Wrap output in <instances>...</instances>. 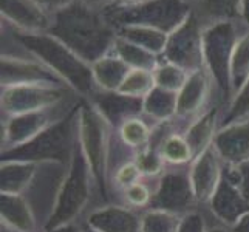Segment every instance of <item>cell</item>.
<instances>
[{
  "label": "cell",
  "mask_w": 249,
  "mask_h": 232,
  "mask_svg": "<svg viewBox=\"0 0 249 232\" xmlns=\"http://www.w3.org/2000/svg\"><path fill=\"white\" fill-rule=\"evenodd\" d=\"M71 96H78L67 85H16L0 87V111L2 118L17 116L53 107Z\"/></svg>",
  "instance_id": "cell-10"
},
{
  "label": "cell",
  "mask_w": 249,
  "mask_h": 232,
  "mask_svg": "<svg viewBox=\"0 0 249 232\" xmlns=\"http://www.w3.org/2000/svg\"><path fill=\"white\" fill-rule=\"evenodd\" d=\"M150 208L167 211L181 217L201 209L194 194L189 166L166 169L153 189Z\"/></svg>",
  "instance_id": "cell-11"
},
{
  "label": "cell",
  "mask_w": 249,
  "mask_h": 232,
  "mask_svg": "<svg viewBox=\"0 0 249 232\" xmlns=\"http://www.w3.org/2000/svg\"><path fill=\"white\" fill-rule=\"evenodd\" d=\"M249 79V31L246 30L238 39L232 61H231V85L232 96L242 89V85Z\"/></svg>",
  "instance_id": "cell-30"
},
{
  "label": "cell",
  "mask_w": 249,
  "mask_h": 232,
  "mask_svg": "<svg viewBox=\"0 0 249 232\" xmlns=\"http://www.w3.org/2000/svg\"><path fill=\"white\" fill-rule=\"evenodd\" d=\"M223 104H213L209 110L189 124L184 128V136L191 145L195 157L213 144V138L220 128V118L223 113Z\"/></svg>",
  "instance_id": "cell-21"
},
{
  "label": "cell",
  "mask_w": 249,
  "mask_h": 232,
  "mask_svg": "<svg viewBox=\"0 0 249 232\" xmlns=\"http://www.w3.org/2000/svg\"><path fill=\"white\" fill-rule=\"evenodd\" d=\"M2 25L25 34L48 33L53 25V14L37 0H0Z\"/></svg>",
  "instance_id": "cell-15"
},
{
  "label": "cell",
  "mask_w": 249,
  "mask_h": 232,
  "mask_svg": "<svg viewBox=\"0 0 249 232\" xmlns=\"http://www.w3.org/2000/svg\"><path fill=\"white\" fill-rule=\"evenodd\" d=\"M115 128L101 115L90 101L82 99L79 107V144L89 160L96 178L102 201L110 203L108 196V150Z\"/></svg>",
  "instance_id": "cell-7"
},
{
  "label": "cell",
  "mask_w": 249,
  "mask_h": 232,
  "mask_svg": "<svg viewBox=\"0 0 249 232\" xmlns=\"http://www.w3.org/2000/svg\"><path fill=\"white\" fill-rule=\"evenodd\" d=\"M240 22L249 31V0H243L242 10H240Z\"/></svg>",
  "instance_id": "cell-43"
},
{
  "label": "cell",
  "mask_w": 249,
  "mask_h": 232,
  "mask_svg": "<svg viewBox=\"0 0 249 232\" xmlns=\"http://www.w3.org/2000/svg\"><path fill=\"white\" fill-rule=\"evenodd\" d=\"M11 33L20 42L27 53L39 59L51 71L56 73L81 99L90 101L98 93V87L93 79L91 65L68 48L64 42L54 37L53 34H25L14 30H11Z\"/></svg>",
  "instance_id": "cell-3"
},
{
  "label": "cell",
  "mask_w": 249,
  "mask_h": 232,
  "mask_svg": "<svg viewBox=\"0 0 249 232\" xmlns=\"http://www.w3.org/2000/svg\"><path fill=\"white\" fill-rule=\"evenodd\" d=\"M157 183L147 181V179H141V181L132 184L130 187H127L125 191L119 194L115 203H121L128 208L136 209V211H145L150 208L153 189H155Z\"/></svg>",
  "instance_id": "cell-34"
},
{
  "label": "cell",
  "mask_w": 249,
  "mask_h": 232,
  "mask_svg": "<svg viewBox=\"0 0 249 232\" xmlns=\"http://www.w3.org/2000/svg\"><path fill=\"white\" fill-rule=\"evenodd\" d=\"M243 0H200L195 13L204 25L223 20H240Z\"/></svg>",
  "instance_id": "cell-29"
},
{
  "label": "cell",
  "mask_w": 249,
  "mask_h": 232,
  "mask_svg": "<svg viewBox=\"0 0 249 232\" xmlns=\"http://www.w3.org/2000/svg\"><path fill=\"white\" fill-rule=\"evenodd\" d=\"M208 217L226 228H232L235 223L249 212V201L235 181H232L226 172L211 201L204 208Z\"/></svg>",
  "instance_id": "cell-16"
},
{
  "label": "cell",
  "mask_w": 249,
  "mask_h": 232,
  "mask_svg": "<svg viewBox=\"0 0 249 232\" xmlns=\"http://www.w3.org/2000/svg\"><path fill=\"white\" fill-rule=\"evenodd\" d=\"M142 101L125 96L119 91H98L90 99L115 130L125 119L142 115Z\"/></svg>",
  "instance_id": "cell-20"
},
{
  "label": "cell",
  "mask_w": 249,
  "mask_h": 232,
  "mask_svg": "<svg viewBox=\"0 0 249 232\" xmlns=\"http://www.w3.org/2000/svg\"><path fill=\"white\" fill-rule=\"evenodd\" d=\"M158 150L169 167H184L195 160L191 145H189L183 130L179 128H174L162 138V141L158 144Z\"/></svg>",
  "instance_id": "cell-27"
},
{
  "label": "cell",
  "mask_w": 249,
  "mask_h": 232,
  "mask_svg": "<svg viewBox=\"0 0 249 232\" xmlns=\"http://www.w3.org/2000/svg\"><path fill=\"white\" fill-rule=\"evenodd\" d=\"M79 96H71L59 104L39 111L23 113L17 116L2 118V150L6 152L30 143L40 133L62 121L81 104Z\"/></svg>",
  "instance_id": "cell-9"
},
{
  "label": "cell",
  "mask_w": 249,
  "mask_h": 232,
  "mask_svg": "<svg viewBox=\"0 0 249 232\" xmlns=\"http://www.w3.org/2000/svg\"><path fill=\"white\" fill-rule=\"evenodd\" d=\"M37 2L45 8V10L51 14H56L59 11L65 10V8L71 6L78 0H37Z\"/></svg>",
  "instance_id": "cell-39"
},
{
  "label": "cell",
  "mask_w": 249,
  "mask_h": 232,
  "mask_svg": "<svg viewBox=\"0 0 249 232\" xmlns=\"http://www.w3.org/2000/svg\"><path fill=\"white\" fill-rule=\"evenodd\" d=\"M0 59H2L0 61V87L37 84L67 85L61 77L51 71L47 65L42 64L39 59L27 53L23 47L14 54H2Z\"/></svg>",
  "instance_id": "cell-14"
},
{
  "label": "cell",
  "mask_w": 249,
  "mask_h": 232,
  "mask_svg": "<svg viewBox=\"0 0 249 232\" xmlns=\"http://www.w3.org/2000/svg\"><path fill=\"white\" fill-rule=\"evenodd\" d=\"M211 223L204 209H196L183 217L178 232H208Z\"/></svg>",
  "instance_id": "cell-37"
},
{
  "label": "cell",
  "mask_w": 249,
  "mask_h": 232,
  "mask_svg": "<svg viewBox=\"0 0 249 232\" xmlns=\"http://www.w3.org/2000/svg\"><path fill=\"white\" fill-rule=\"evenodd\" d=\"M231 229H232V232H249V212L245 214Z\"/></svg>",
  "instance_id": "cell-42"
},
{
  "label": "cell",
  "mask_w": 249,
  "mask_h": 232,
  "mask_svg": "<svg viewBox=\"0 0 249 232\" xmlns=\"http://www.w3.org/2000/svg\"><path fill=\"white\" fill-rule=\"evenodd\" d=\"M189 74L191 73L184 70V68L174 62H169L162 57L160 59L155 70H153V77H155L157 87L174 93H178L184 87V84L189 79Z\"/></svg>",
  "instance_id": "cell-31"
},
{
  "label": "cell",
  "mask_w": 249,
  "mask_h": 232,
  "mask_svg": "<svg viewBox=\"0 0 249 232\" xmlns=\"http://www.w3.org/2000/svg\"><path fill=\"white\" fill-rule=\"evenodd\" d=\"M91 71L98 91H118L130 71V67L115 53H108L91 64Z\"/></svg>",
  "instance_id": "cell-23"
},
{
  "label": "cell",
  "mask_w": 249,
  "mask_h": 232,
  "mask_svg": "<svg viewBox=\"0 0 249 232\" xmlns=\"http://www.w3.org/2000/svg\"><path fill=\"white\" fill-rule=\"evenodd\" d=\"M82 223L98 232H141V211L121 203H106L91 209Z\"/></svg>",
  "instance_id": "cell-18"
},
{
  "label": "cell",
  "mask_w": 249,
  "mask_h": 232,
  "mask_svg": "<svg viewBox=\"0 0 249 232\" xmlns=\"http://www.w3.org/2000/svg\"><path fill=\"white\" fill-rule=\"evenodd\" d=\"M194 13L186 0H145L132 8H107L106 16L115 28L123 25H142L167 34L174 33Z\"/></svg>",
  "instance_id": "cell-8"
},
{
  "label": "cell",
  "mask_w": 249,
  "mask_h": 232,
  "mask_svg": "<svg viewBox=\"0 0 249 232\" xmlns=\"http://www.w3.org/2000/svg\"><path fill=\"white\" fill-rule=\"evenodd\" d=\"M155 87L157 84H155V77H153V71L130 70L118 91L130 98L144 99Z\"/></svg>",
  "instance_id": "cell-35"
},
{
  "label": "cell",
  "mask_w": 249,
  "mask_h": 232,
  "mask_svg": "<svg viewBox=\"0 0 249 232\" xmlns=\"http://www.w3.org/2000/svg\"><path fill=\"white\" fill-rule=\"evenodd\" d=\"M81 2L91 8H96V10H107L111 5V0H81Z\"/></svg>",
  "instance_id": "cell-44"
},
{
  "label": "cell",
  "mask_w": 249,
  "mask_h": 232,
  "mask_svg": "<svg viewBox=\"0 0 249 232\" xmlns=\"http://www.w3.org/2000/svg\"><path fill=\"white\" fill-rule=\"evenodd\" d=\"M223 174H225V162L213 145L201 152L189 164V175H191L194 194L201 209L208 206L212 195L215 194Z\"/></svg>",
  "instance_id": "cell-17"
},
{
  "label": "cell",
  "mask_w": 249,
  "mask_h": 232,
  "mask_svg": "<svg viewBox=\"0 0 249 232\" xmlns=\"http://www.w3.org/2000/svg\"><path fill=\"white\" fill-rule=\"evenodd\" d=\"M0 232H17L16 229H13L11 226H8L6 223L0 221Z\"/></svg>",
  "instance_id": "cell-46"
},
{
  "label": "cell",
  "mask_w": 249,
  "mask_h": 232,
  "mask_svg": "<svg viewBox=\"0 0 249 232\" xmlns=\"http://www.w3.org/2000/svg\"><path fill=\"white\" fill-rule=\"evenodd\" d=\"M68 167L57 161H2L0 192L25 198L34 212L39 229L45 232L54 214Z\"/></svg>",
  "instance_id": "cell-1"
},
{
  "label": "cell",
  "mask_w": 249,
  "mask_h": 232,
  "mask_svg": "<svg viewBox=\"0 0 249 232\" xmlns=\"http://www.w3.org/2000/svg\"><path fill=\"white\" fill-rule=\"evenodd\" d=\"M203 31L204 23L194 10L183 25H179L174 33L169 34L167 45L161 57L179 65L189 73L206 68L203 54Z\"/></svg>",
  "instance_id": "cell-13"
},
{
  "label": "cell",
  "mask_w": 249,
  "mask_h": 232,
  "mask_svg": "<svg viewBox=\"0 0 249 232\" xmlns=\"http://www.w3.org/2000/svg\"><path fill=\"white\" fill-rule=\"evenodd\" d=\"M101 204L106 203L102 201L96 178L93 175V170L78 138L67 178L62 184L54 214L48 223L47 231L70 225V223H82L87 214Z\"/></svg>",
  "instance_id": "cell-4"
},
{
  "label": "cell",
  "mask_w": 249,
  "mask_h": 232,
  "mask_svg": "<svg viewBox=\"0 0 249 232\" xmlns=\"http://www.w3.org/2000/svg\"><path fill=\"white\" fill-rule=\"evenodd\" d=\"M79 107L30 143L0 152L2 161H57L70 166L79 138Z\"/></svg>",
  "instance_id": "cell-5"
},
{
  "label": "cell",
  "mask_w": 249,
  "mask_h": 232,
  "mask_svg": "<svg viewBox=\"0 0 249 232\" xmlns=\"http://www.w3.org/2000/svg\"><path fill=\"white\" fill-rule=\"evenodd\" d=\"M212 145L225 166L238 167L249 162V119L218 128Z\"/></svg>",
  "instance_id": "cell-19"
},
{
  "label": "cell",
  "mask_w": 249,
  "mask_h": 232,
  "mask_svg": "<svg viewBox=\"0 0 249 232\" xmlns=\"http://www.w3.org/2000/svg\"><path fill=\"white\" fill-rule=\"evenodd\" d=\"M111 53H115L119 59H123V61L130 67V70L153 71L161 59L160 56L150 53L149 50H145L140 45H135L132 42L119 37L118 34H116V40H115Z\"/></svg>",
  "instance_id": "cell-28"
},
{
  "label": "cell",
  "mask_w": 249,
  "mask_h": 232,
  "mask_svg": "<svg viewBox=\"0 0 249 232\" xmlns=\"http://www.w3.org/2000/svg\"><path fill=\"white\" fill-rule=\"evenodd\" d=\"M116 34L135 45H140L150 53L162 56L167 45L169 34L150 27H142V25H123L116 28Z\"/></svg>",
  "instance_id": "cell-26"
},
{
  "label": "cell",
  "mask_w": 249,
  "mask_h": 232,
  "mask_svg": "<svg viewBox=\"0 0 249 232\" xmlns=\"http://www.w3.org/2000/svg\"><path fill=\"white\" fill-rule=\"evenodd\" d=\"M115 132L125 147L136 155L150 145L152 135H153V124L149 123L142 115H140L125 119Z\"/></svg>",
  "instance_id": "cell-25"
},
{
  "label": "cell",
  "mask_w": 249,
  "mask_h": 232,
  "mask_svg": "<svg viewBox=\"0 0 249 232\" xmlns=\"http://www.w3.org/2000/svg\"><path fill=\"white\" fill-rule=\"evenodd\" d=\"M135 162L138 164L142 178L152 183H157L161 178V175L166 172V169L169 167L164 158L161 157L158 147H153V145H149L147 149L136 153Z\"/></svg>",
  "instance_id": "cell-36"
},
{
  "label": "cell",
  "mask_w": 249,
  "mask_h": 232,
  "mask_svg": "<svg viewBox=\"0 0 249 232\" xmlns=\"http://www.w3.org/2000/svg\"><path fill=\"white\" fill-rule=\"evenodd\" d=\"M48 33L90 65L111 53L116 40V28L107 19L106 10H96L81 0L53 14Z\"/></svg>",
  "instance_id": "cell-2"
},
{
  "label": "cell",
  "mask_w": 249,
  "mask_h": 232,
  "mask_svg": "<svg viewBox=\"0 0 249 232\" xmlns=\"http://www.w3.org/2000/svg\"><path fill=\"white\" fill-rule=\"evenodd\" d=\"M82 232H98V231H94V229L90 228L89 225H85V223H82Z\"/></svg>",
  "instance_id": "cell-47"
},
{
  "label": "cell",
  "mask_w": 249,
  "mask_h": 232,
  "mask_svg": "<svg viewBox=\"0 0 249 232\" xmlns=\"http://www.w3.org/2000/svg\"><path fill=\"white\" fill-rule=\"evenodd\" d=\"M0 221L17 232H42L30 204L16 194L0 192Z\"/></svg>",
  "instance_id": "cell-22"
},
{
  "label": "cell",
  "mask_w": 249,
  "mask_h": 232,
  "mask_svg": "<svg viewBox=\"0 0 249 232\" xmlns=\"http://www.w3.org/2000/svg\"><path fill=\"white\" fill-rule=\"evenodd\" d=\"M145 2V0H111V5L108 8H132Z\"/></svg>",
  "instance_id": "cell-41"
},
{
  "label": "cell",
  "mask_w": 249,
  "mask_h": 232,
  "mask_svg": "<svg viewBox=\"0 0 249 232\" xmlns=\"http://www.w3.org/2000/svg\"><path fill=\"white\" fill-rule=\"evenodd\" d=\"M213 104H223L218 89L213 82L211 73L201 68L189 74V79L184 87L178 91V106H177V125L184 132V128L194 119L203 115Z\"/></svg>",
  "instance_id": "cell-12"
},
{
  "label": "cell",
  "mask_w": 249,
  "mask_h": 232,
  "mask_svg": "<svg viewBox=\"0 0 249 232\" xmlns=\"http://www.w3.org/2000/svg\"><path fill=\"white\" fill-rule=\"evenodd\" d=\"M246 31L240 20H223L204 25L203 54L204 67L215 82L225 106L232 98L231 61L238 39Z\"/></svg>",
  "instance_id": "cell-6"
},
{
  "label": "cell",
  "mask_w": 249,
  "mask_h": 232,
  "mask_svg": "<svg viewBox=\"0 0 249 232\" xmlns=\"http://www.w3.org/2000/svg\"><path fill=\"white\" fill-rule=\"evenodd\" d=\"M208 232H232V229L223 226V225H218V223H213V225H209Z\"/></svg>",
  "instance_id": "cell-45"
},
{
  "label": "cell",
  "mask_w": 249,
  "mask_h": 232,
  "mask_svg": "<svg viewBox=\"0 0 249 232\" xmlns=\"http://www.w3.org/2000/svg\"><path fill=\"white\" fill-rule=\"evenodd\" d=\"M45 232H82V223H70V225L57 226Z\"/></svg>",
  "instance_id": "cell-40"
},
{
  "label": "cell",
  "mask_w": 249,
  "mask_h": 232,
  "mask_svg": "<svg viewBox=\"0 0 249 232\" xmlns=\"http://www.w3.org/2000/svg\"><path fill=\"white\" fill-rule=\"evenodd\" d=\"M181 215L161 209H145L141 212V232H178Z\"/></svg>",
  "instance_id": "cell-32"
},
{
  "label": "cell",
  "mask_w": 249,
  "mask_h": 232,
  "mask_svg": "<svg viewBox=\"0 0 249 232\" xmlns=\"http://www.w3.org/2000/svg\"><path fill=\"white\" fill-rule=\"evenodd\" d=\"M225 172L232 181H235L238 184L240 191L243 192L246 200L249 201V162L238 166V167L225 166Z\"/></svg>",
  "instance_id": "cell-38"
},
{
  "label": "cell",
  "mask_w": 249,
  "mask_h": 232,
  "mask_svg": "<svg viewBox=\"0 0 249 232\" xmlns=\"http://www.w3.org/2000/svg\"><path fill=\"white\" fill-rule=\"evenodd\" d=\"M186 2H187V3H191V5L194 6V10H195V8H196V5L200 3V0H186Z\"/></svg>",
  "instance_id": "cell-48"
},
{
  "label": "cell",
  "mask_w": 249,
  "mask_h": 232,
  "mask_svg": "<svg viewBox=\"0 0 249 232\" xmlns=\"http://www.w3.org/2000/svg\"><path fill=\"white\" fill-rule=\"evenodd\" d=\"M178 93L155 87L142 101V116L153 125L172 123L177 118Z\"/></svg>",
  "instance_id": "cell-24"
},
{
  "label": "cell",
  "mask_w": 249,
  "mask_h": 232,
  "mask_svg": "<svg viewBox=\"0 0 249 232\" xmlns=\"http://www.w3.org/2000/svg\"><path fill=\"white\" fill-rule=\"evenodd\" d=\"M249 119V79L242 85L228 104L223 107V113L220 118V128L229 124L246 121Z\"/></svg>",
  "instance_id": "cell-33"
}]
</instances>
